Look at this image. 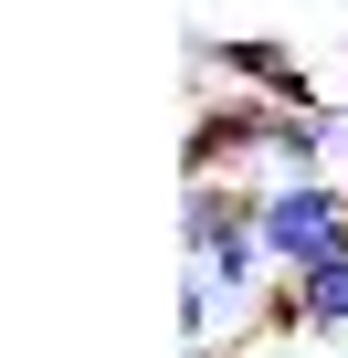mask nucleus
<instances>
[{
  "mask_svg": "<svg viewBox=\"0 0 348 358\" xmlns=\"http://www.w3.org/2000/svg\"><path fill=\"white\" fill-rule=\"evenodd\" d=\"M253 243L274 264V285L348 264V190L337 179H285V190H253Z\"/></svg>",
  "mask_w": 348,
  "mask_h": 358,
  "instance_id": "nucleus-1",
  "label": "nucleus"
},
{
  "mask_svg": "<svg viewBox=\"0 0 348 358\" xmlns=\"http://www.w3.org/2000/svg\"><path fill=\"white\" fill-rule=\"evenodd\" d=\"M201 64H211V74H232V85H243V95H264V106L337 116V85H316V74H306V53H295V43H274V32H201Z\"/></svg>",
  "mask_w": 348,
  "mask_h": 358,
  "instance_id": "nucleus-2",
  "label": "nucleus"
},
{
  "mask_svg": "<svg viewBox=\"0 0 348 358\" xmlns=\"http://www.w3.org/2000/svg\"><path fill=\"white\" fill-rule=\"evenodd\" d=\"M264 327H285V337H337V348H348V264H316V274L274 285Z\"/></svg>",
  "mask_w": 348,
  "mask_h": 358,
  "instance_id": "nucleus-3",
  "label": "nucleus"
},
{
  "mask_svg": "<svg viewBox=\"0 0 348 358\" xmlns=\"http://www.w3.org/2000/svg\"><path fill=\"white\" fill-rule=\"evenodd\" d=\"M243 232H253V190H232V179H180V243H190V264L222 253V243H243Z\"/></svg>",
  "mask_w": 348,
  "mask_h": 358,
  "instance_id": "nucleus-4",
  "label": "nucleus"
},
{
  "mask_svg": "<svg viewBox=\"0 0 348 358\" xmlns=\"http://www.w3.org/2000/svg\"><path fill=\"white\" fill-rule=\"evenodd\" d=\"M337 127H348V53H337Z\"/></svg>",
  "mask_w": 348,
  "mask_h": 358,
  "instance_id": "nucleus-5",
  "label": "nucleus"
},
{
  "mask_svg": "<svg viewBox=\"0 0 348 358\" xmlns=\"http://www.w3.org/2000/svg\"><path fill=\"white\" fill-rule=\"evenodd\" d=\"M190 358H232V348H190Z\"/></svg>",
  "mask_w": 348,
  "mask_h": 358,
  "instance_id": "nucleus-6",
  "label": "nucleus"
},
{
  "mask_svg": "<svg viewBox=\"0 0 348 358\" xmlns=\"http://www.w3.org/2000/svg\"><path fill=\"white\" fill-rule=\"evenodd\" d=\"M337 148H348V127H337Z\"/></svg>",
  "mask_w": 348,
  "mask_h": 358,
  "instance_id": "nucleus-7",
  "label": "nucleus"
},
{
  "mask_svg": "<svg viewBox=\"0 0 348 358\" xmlns=\"http://www.w3.org/2000/svg\"><path fill=\"white\" fill-rule=\"evenodd\" d=\"M327 358H348V348H327Z\"/></svg>",
  "mask_w": 348,
  "mask_h": 358,
  "instance_id": "nucleus-8",
  "label": "nucleus"
}]
</instances>
